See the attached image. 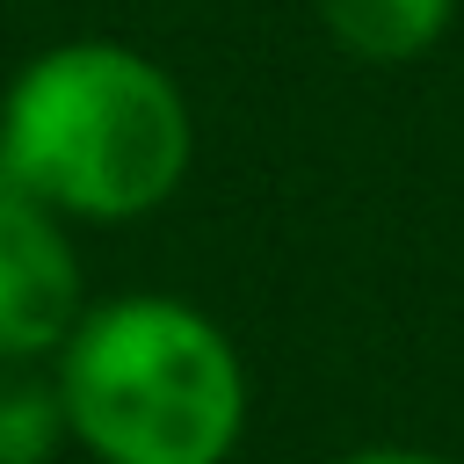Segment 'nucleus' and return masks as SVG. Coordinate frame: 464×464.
Wrapping results in <instances>:
<instances>
[{"label": "nucleus", "instance_id": "5", "mask_svg": "<svg viewBox=\"0 0 464 464\" xmlns=\"http://www.w3.org/2000/svg\"><path fill=\"white\" fill-rule=\"evenodd\" d=\"M65 442L58 384L36 362H0V464H51Z\"/></svg>", "mask_w": 464, "mask_h": 464}, {"label": "nucleus", "instance_id": "2", "mask_svg": "<svg viewBox=\"0 0 464 464\" xmlns=\"http://www.w3.org/2000/svg\"><path fill=\"white\" fill-rule=\"evenodd\" d=\"M65 435L94 464H225L246 435L232 334L167 290L102 297L51 355Z\"/></svg>", "mask_w": 464, "mask_h": 464}, {"label": "nucleus", "instance_id": "6", "mask_svg": "<svg viewBox=\"0 0 464 464\" xmlns=\"http://www.w3.org/2000/svg\"><path fill=\"white\" fill-rule=\"evenodd\" d=\"M334 464H450V457L406 450V442H370V450H348V457H334Z\"/></svg>", "mask_w": 464, "mask_h": 464}, {"label": "nucleus", "instance_id": "4", "mask_svg": "<svg viewBox=\"0 0 464 464\" xmlns=\"http://www.w3.org/2000/svg\"><path fill=\"white\" fill-rule=\"evenodd\" d=\"M312 7L319 29L362 65H406L435 51L457 22V0H312Z\"/></svg>", "mask_w": 464, "mask_h": 464}, {"label": "nucleus", "instance_id": "1", "mask_svg": "<svg viewBox=\"0 0 464 464\" xmlns=\"http://www.w3.org/2000/svg\"><path fill=\"white\" fill-rule=\"evenodd\" d=\"M196 160L181 80L116 36L36 51L0 94V181L65 225H123L160 210Z\"/></svg>", "mask_w": 464, "mask_h": 464}, {"label": "nucleus", "instance_id": "3", "mask_svg": "<svg viewBox=\"0 0 464 464\" xmlns=\"http://www.w3.org/2000/svg\"><path fill=\"white\" fill-rule=\"evenodd\" d=\"M80 312L87 276L65 218L0 181V362H51Z\"/></svg>", "mask_w": 464, "mask_h": 464}]
</instances>
